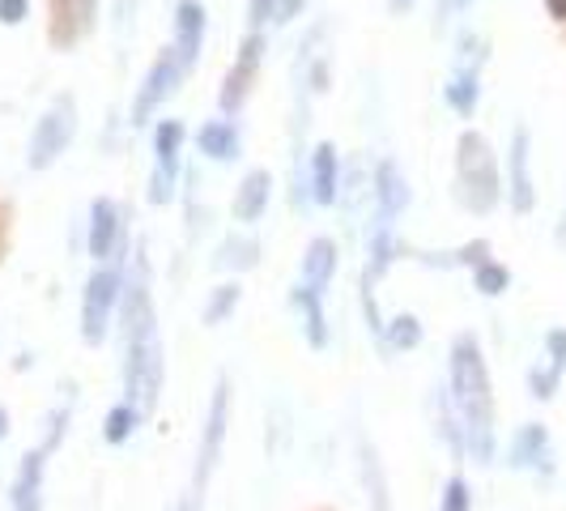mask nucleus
<instances>
[{
    "instance_id": "obj_1",
    "label": "nucleus",
    "mask_w": 566,
    "mask_h": 511,
    "mask_svg": "<svg viewBox=\"0 0 566 511\" xmlns=\"http://www.w3.org/2000/svg\"><path fill=\"white\" fill-rule=\"evenodd\" d=\"M124 393L128 400L149 414L163 393V337H158V315H154V294H149V269L145 252L137 248V273L124 282Z\"/></svg>"
},
{
    "instance_id": "obj_2",
    "label": "nucleus",
    "mask_w": 566,
    "mask_h": 511,
    "mask_svg": "<svg viewBox=\"0 0 566 511\" xmlns=\"http://www.w3.org/2000/svg\"><path fill=\"white\" fill-rule=\"evenodd\" d=\"M452 405L464 426V444L478 465L494 460V388H490V371H485L482 345L473 333H460L452 341Z\"/></svg>"
},
{
    "instance_id": "obj_3",
    "label": "nucleus",
    "mask_w": 566,
    "mask_h": 511,
    "mask_svg": "<svg viewBox=\"0 0 566 511\" xmlns=\"http://www.w3.org/2000/svg\"><path fill=\"white\" fill-rule=\"evenodd\" d=\"M455 188H460L464 209H473V213H490L503 197L499 158H494L490 142L473 128L460 133V142H455Z\"/></svg>"
},
{
    "instance_id": "obj_4",
    "label": "nucleus",
    "mask_w": 566,
    "mask_h": 511,
    "mask_svg": "<svg viewBox=\"0 0 566 511\" xmlns=\"http://www.w3.org/2000/svg\"><path fill=\"white\" fill-rule=\"evenodd\" d=\"M73 133H77V98H73V94H56L52 107L39 115V124H34V133H30L27 163L34 170H48L60 154L69 149Z\"/></svg>"
},
{
    "instance_id": "obj_5",
    "label": "nucleus",
    "mask_w": 566,
    "mask_h": 511,
    "mask_svg": "<svg viewBox=\"0 0 566 511\" xmlns=\"http://www.w3.org/2000/svg\"><path fill=\"white\" fill-rule=\"evenodd\" d=\"M119 294H124V278L115 269H107V264H98L90 273V282H85V299H82V337L90 345H98V341L107 337V324H112Z\"/></svg>"
},
{
    "instance_id": "obj_6",
    "label": "nucleus",
    "mask_w": 566,
    "mask_h": 511,
    "mask_svg": "<svg viewBox=\"0 0 566 511\" xmlns=\"http://www.w3.org/2000/svg\"><path fill=\"white\" fill-rule=\"evenodd\" d=\"M227 426H230V379L222 375L213 400H209V418H205V435H200V452H197V494L209 486L218 460H222V444H227Z\"/></svg>"
},
{
    "instance_id": "obj_7",
    "label": "nucleus",
    "mask_w": 566,
    "mask_h": 511,
    "mask_svg": "<svg viewBox=\"0 0 566 511\" xmlns=\"http://www.w3.org/2000/svg\"><path fill=\"white\" fill-rule=\"evenodd\" d=\"M184 73H188V69L179 64V56H175L170 48H163V56L149 64L142 90H137V98H133V124H149V115L158 112L170 94H175V85L184 82Z\"/></svg>"
},
{
    "instance_id": "obj_8",
    "label": "nucleus",
    "mask_w": 566,
    "mask_h": 511,
    "mask_svg": "<svg viewBox=\"0 0 566 511\" xmlns=\"http://www.w3.org/2000/svg\"><path fill=\"white\" fill-rule=\"evenodd\" d=\"M260 64H264V34L252 30L248 39H243V48L234 52V64H230L227 82H222V112H239L243 103H248V94H252L255 77H260Z\"/></svg>"
},
{
    "instance_id": "obj_9",
    "label": "nucleus",
    "mask_w": 566,
    "mask_h": 511,
    "mask_svg": "<svg viewBox=\"0 0 566 511\" xmlns=\"http://www.w3.org/2000/svg\"><path fill=\"white\" fill-rule=\"evenodd\" d=\"M179 145H184V124H179V119H158V128H154V154H158V167H154V179H149V200H154V205H167V200L175 197Z\"/></svg>"
},
{
    "instance_id": "obj_10",
    "label": "nucleus",
    "mask_w": 566,
    "mask_h": 511,
    "mask_svg": "<svg viewBox=\"0 0 566 511\" xmlns=\"http://www.w3.org/2000/svg\"><path fill=\"white\" fill-rule=\"evenodd\" d=\"M52 4V22H48V39L52 48H77L85 34L98 22V0H48Z\"/></svg>"
},
{
    "instance_id": "obj_11",
    "label": "nucleus",
    "mask_w": 566,
    "mask_h": 511,
    "mask_svg": "<svg viewBox=\"0 0 566 511\" xmlns=\"http://www.w3.org/2000/svg\"><path fill=\"white\" fill-rule=\"evenodd\" d=\"M115 252H124V213L115 200L98 197L90 205V255L107 264Z\"/></svg>"
},
{
    "instance_id": "obj_12",
    "label": "nucleus",
    "mask_w": 566,
    "mask_h": 511,
    "mask_svg": "<svg viewBox=\"0 0 566 511\" xmlns=\"http://www.w3.org/2000/svg\"><path fill=\"white\" fill-rule=\"evenodd\" d=\"M205 27H209V18H205V4L200 0H179L175 4V43H170V52L179 56V64L192 73V64L200 56V43H205Z\"/></svg>"
},
{
    "instance_id": "obj_13",
    "label": "nucleus",
    "mask_w": 566,
    "mask_h": 511,
    "mask_svg": "<svg viewBox=\"0 0 566 511\" xmlns=\"http://www.w3.org/2000/svg\"><path fill=\"white\" fill-rule=\"evenodd\" d=\"M507 197L515 213H533L537 192H533V170H528V128H515L507 154Z\"/></svg>"
},
{
    "instance_id": "obj_14",
    "label": "nucleus",
    "mask_w": 566,
    "mask_h": 511,
    "mask_svg": "<svg viewBox=\"0 0 566 511\" xmlns=\"http://www.w3.org/2000/svg\"><path fill=\"white\" fill-rule=\"evenodd\" d=\"M269 197H273V175L260 167L248 170L243 184L234 188V222H243V227L260 222L264 209H269Z\"/></svg>"
},
{
    "instance_id": "obj_15",
    "label": "nucleus",
    "mask_w": 566,
    "mask_h": 511,
    "mask_svg": "<svg viewBox=\"0 0 566 511\" xmlns=\"http://www.w3.org/2000/svg\"><path fill=\"white\" fill-rule=\"evenodd\" d=\"M48 448L39 444L34 452L22 456L18 482H13V511H39L43 508V469H48Z\"/></svg>"
},
{
    "instance_id": "obj_16",
    "label": "nucleus",
    "mask_w": 566,
    "mask_h": 511,
    "mask_svg": "<svg viewBox=\"0 0 566 511\" xmlns=\"http://www.w3.org/2000/svg\"><path fill=\"white\" fill-rule=\"evenodd\" d=\"M375 205H379V218H388V222L405 213V205H409V184L392 158H384L375 170Z\"/></svg>"
},
{
    "instance_id": "obj_17",
    "label": "nucleus",
    "mask_w": 566,
    "mask_h": 511,
    "mask_svg": "<svg viewBox=\"0 0 566 511\" xmlns=\"http://www.w3.org/2000/svg\"><path fill=\"white\" fill-rule=\"evenodd\" d=\"M511 465L515 469H545L549 473V435L541 423H528L511 439Z\"/></svg>"
},
{
    "instance_id": "obj_18",
    "label": "nucleus",
    "mask_w": 566,
    "mask_h": 511,
    "mask_svg": "<svg viewBox=\"0 0 566 511\" xmlns=\"http://www.w3.org/2000/svg\"><path fill=\"white\" fill-rule=\"evenodd\" d=\"M333 273H337V243L328 234H319L303 252V285H312V290L324 294L328 282H333Z\"/></svg>"
},
{
    "instance_id": "obj_19",
    "label": "nucleus",
    "mask_w": 566,
    "mask_h": 511,
    "mask_svg": "<svg viewBox=\"0 0 566 511\" xmlns=\"http://www.w3.org/2000/svg\"><path fill=\"white\" fill-rule=\"evenodd\" d=\"M337 179H340L337 145L319 142L312 154V188H315V200H319V205H337V197H340Z\"/></svg>"
},
{
    "instance_id": "obj_20",
    "label": "nucleus",
    "mask_w": 566,
    "mask_h": 511,
    "mask_svg": "<svg viewBox=\"0 0 566 511\" xmlns=\"http://www.w3.org/2000/svg\"><path fill=\"white\" fill-rule=\"evenodd\" d=\"M545 345H549V367L533 371V397H537V400L554 397V388H558V379H563V367H566V328H554V333L545 337Z\"/></svg>"
},
{
    "instance_id": "obj_21",
    "label": "nucleus",
    "mask_w": 566,
    "mask_h": 511,
    "mask_svg": "<svg viewBox=\"0 0 566 511\" xmlns=\"http://www.w3.org/2000/svg\"><path fill=\"white\" fill-rule=\"evenodd\" d=\"M197 145H200V154H209V158H218V163H230V158L239 154V128H234L230 119H209V124H200Z\"/></svg>"
},
{
    "instance_id": "obj_22",
    "label": "nucleus",
    "mask_w": 566,
    "mask_h": 511,
    "mask_svg": "<svg viewBox=\"0 0 566 511\" xmlns=\"http://www.w3.org/2000/svg\"><path fill=\"white\" fill-rule=\"evenodd\" d=\"M319 299H324V294L312 290V285H298V290H294V307L307 320L303 328H307V341H312L315 350L328 345V320H324V303H319Z\"/></svg>"
},
{
    "instance_id": "obj_23",
    "label": "nucleus",
    "mask_w": 566,
    "mask_h": 511,
    "mask_svg": "<svg viewBox=\"0 0 566 511\" xmlns=\"http://www.w3.org/2000/svg\"><path fill=\"white\" fill-rule=\"evenodd\" d=\"M478 94H482V85H478V69H460L452 82L443 85V98H448V107H452L455 115L478 112Z\"/></svg>"
},
{
    "instance_id": "obj_24",
    "label": "nucleus",
    "mask_w": 566,
    "mask_h": 511,
    "mask_svg": "<svg viewBox=\"0 0 566 511\" xmlns=\"http://www.w3.org/2000/svg\"><path fill=\"white\" fill-rule=\"evenodd\" d=\"M142 409L133 405V400H119L112 414H107V423H103V435H107V444H128L133 439V430L142 426Z\"/></svg>"
},
{
    "instance_id": "obj_25",
    "label": "nucleus",
    "mask_w": 566,
    "mask_h": 511,
    "mask_svg": "<svg viewBox=\"0 0 566 511\" xmlns=\"http://www.w3.org/2000/svg\"><path fill=\"white\" fill-rule=\"evenodd\" d=\"M363 478H367V490L375 499V511H392L388 503V478H384V465H379V452L363 439Z\"/></svg>"
},
{
    "instance_id": "obj_26",
    "label": "nucleus",
    "mask_w": 566,
    "mask_h": 511,
    "mask_svg": "<svg viewBox=\"0 0 566 511\" xmlns=\"http://www.w3.org/2000/svg\"><path fill=\"white\" fill-rule=\"evenodd\" d=\"M384 341L392 345V350H413V345H422V324H418V315H397V320H388V328H384Z\"/></svg>"
},
{
    "instance_id": "obj_27",
    "label": "nucleus",
    "mask_w": 566,
    "mask_h": 511,
    "mask_svg": "<svg viewBox=\"0 0 566 511\" xmlns=\"http://www.w3.org/2000/svg\"><path fill=\"white\" fill-rule=\"evenodd\" d=\"M239 299H243V290H239V282H227L213 290V299H209V307H205V324H222L234 307H239Z\"/></svg>"
},
{
    "instance_id": "obj_28",
    "label": "nucleus",
    "mask_w": 566,
    "mask_h": 511,
    "mask_svg": "<svg viewBox=\"0 0 566 511\" xmlns=\"http://www.w3.org/2000/svg\"><path fill=\"white\" fill-rule=\"evenodd\" d=\"M473 282H478V290H482V294H490V299H494V294H503V290L511 285V269H507V264H499V260H485V264H478V269H473Z\"/></svg>"
},
{
    "instance_id": "obj_29",
    "label": "nucleus",
    "mask_w": 566,
    "mask_h": 511,
    "mask_svg": "<svg viewBox=\"0 0 566 511\" xmlns=\"http://www.w3.org/2000/svg\"><path fill=\"white\" fill-rule=\"evenodd\" d=\"M255 239H227L222 243V255H218V264H239V269H252L255 264Z\"/></svg>"
},
{
    "instance_id": "obj_30",
    "label": "nucleus",
    "mask_w": 566,
    "mask_h": 511,
    "mask_svg": "<svg viewBox=\"0 0 566 511\" xmlns=\"http://www.w3.org/2000/svg\"><path fill=\"white\" fill-rule=\"evenodd\" d=\"M473 508V494H469V482L452 473L448 486H443V499H439V511H469Z\"/></svg>"
},
{
    "instance_id": "obj_31",
    "label": "nucleus",
    "mask_w": 566,
    "mask_h": 511,
    "mask_svg": "<svg viewBox=\"0 0 566 511\" xmlns=\"http://www.w3.org/2000/svg\"><path fill=\"white\" fill-rule=\"evenodd\" d=\"M30 18V0H0V22L4 27H18Z\"/></svg>"
},
{
    "instance_id": "obj_32",
    "label": "nucleus",
    "mask_w": 566,
    "mask_h": 511,
    "mask_svg": "<svg viewBox=\"0 0 566 511\" xmlns=\"http://www.w3.org/2000/svg\"><path fill=\"white\" fill-rule=\"evenodd\" d=\"M273 9H277V0H252V27H264L273 18Z\"/></svg>"
},
{
    "instance_id": "obj_33",
    "label": "nucleus",
    "mask_w": 566,
    "mask_h": 511,
    "mask_svg": "<svg viewBox=\"0 0 566 511\" xmlns=\"http://www.w3.org/2000/svg\"><path fill=\"white\" fill-rule=\"evenodd\" d=\"M307 0H277V9H273V22H290L298 9H303Z\"/></svg>"
},
{
    "instance_id": "obj_34",
    "label": "nucleus",
    "mask_w": 566,
    "mask_h": 511,
    "mask_svg": "<svg viewBox=\"0 0 566 511\" xmlns=\"http://www.w3.org/2000/svg\"><path fill=\"white\" fill-rule=\"evenodd\" d=\"M9 218H13V209L0 200V260H4V248H9Z\"/></svg>"
},
{
    "instance_id": "obj_35",
    "label": "nucleus",
    "mask_w": 566,
    "mask_h": 511,
    "mask_svg": "<svg viewBox=\"0 0 566 511\" xmlns=\"http://www.w3.org/2000/svg\"><path fill=\"white\" fill-rule=\"evenodd\" d=\"M545 9H549L554 22H566V0H545Z\"/></svg>"
},
{
    "instance_id": "obj_36",
    "label": "nucleus",
    "mask_w": 566,
    "mask_h": 511,
    "mask_svg": "<svg viewBox=\"0 0 566 511\" xmlns=\"http://www.w3.org/2000/svg\"><path fill=\"white\" fill-rule=\"evenodd\" d=\"M4 435H9V409L0 405V439H4Z\"/></svg>"
},
{
    "instance_id": "obj_37",
    "label": "nucleus",
    "mask_w": 566,
    "mask_h": 511,
    "mask_svg": "<svg viewBox=\"0 0 566 511\" xmlns=\"http://www.w3.org/2000/svg\"><path fill=\"white\" fill-rule=\"evenodd\" d=\"M464 0H439V13H452V9H460Z\"/></svg>"
},
{
    "instance_id": "obj_38",
    "label": "nucleus",
    "mask_w": 566,
    "mask_h": 511,
    "mask_svg": "<svg viewBox=\"0 0 566 511\" xmlns=\"http://www.w3.org/2000/svg\"><path fill=\"white\" fill-rule=\"evenodd\" d=\"M197 499H200V494H192V499H184V503H179L175 511H197Z\"/></svg>"
},
{
    "instance_id": "obj_39",
    "label": "nucleus",
    "mask_w": 566,
    "mask_h": 511,
    "mask_svg": "<svg viewBox=\"0 0 566 511\" xmlns=\"http://www.w3.org/2000/svg\"><path fill=\"white\" fill-rule=\"evenodd\" d=\"M388 4H392V13H405V9L413 4V0H388Z\"/></svg>"
}]
</instances>
